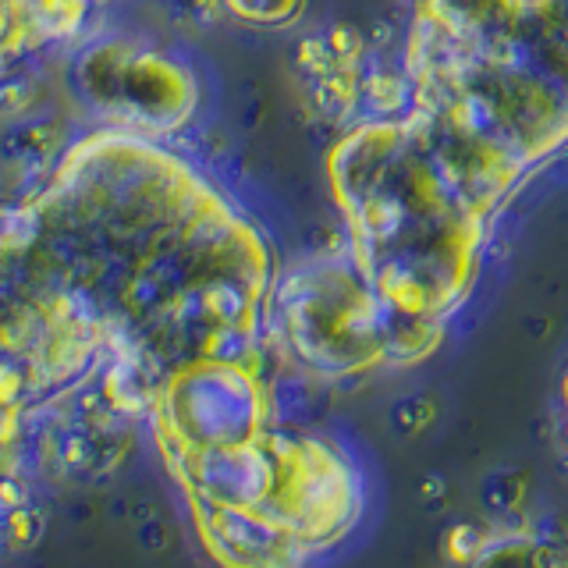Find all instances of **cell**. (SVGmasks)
<instances>
[{
	"mask_svg": "<svg viewBox=\"0 0 568 568\" xmlns=\"http://www.w3.org/2000/svg\"><path fill=\"white\" fill-rule=\"evenodd\" d=\"M345 256L390 313L405 366L440 348L515 185L469 142L402 106L359 118L327 156Z\"/></svg>",
	"mask_w": 568,
	"mask_h": 568,
	"instance_id": "obj_1",
	"label": "cell"
},
{
	"mask_svg": "<svg viewBox=\"0 0 568 568\" xmlns=\"http://www.w3.org/2000/svg\"><path fill=\"white\" fill-rule=\"evenodd\" d=\"M398 93L523 185L568 146V0H416Z\"/></svg>",
	"mask_w": 568,
	"mask_h": 568,
	"instance_id": "obj_2",
	"label": "cell"
},
{
	"mask_svg": "<svg viewBox=\"0 0 568 568\" xmlns=\"http://www.w3.org/2000/svg\"><path fill=\"white\" fill-rule=\"evenodd\" d=\"M189 523L217 568H302L313 550L256 511L217 508L185 497Z\"/></svg>",
	"mask_w": 568,
	"mask_h": 568,
	"instance_id": "obj_3",
	"label": "cell"
},
{
	"mask_svg": "<svg viewBox=\"0 0 568 568\" xmlns=\"http://www.w3.org/2000/svg\"><path fill=\"white\" fill-rule=\"evenodd\" d=\"M497 537H501V529H490V526H479V523H455V526L444 529L440 555L452 568H473L494 547Z\"/></svg>",
	"mask_w": 568,
	"mask_h": 568,
	"instance_id": "obj_4",
	"label": "cell"
},
{
	"mask_svg": "<svg viewBox=\"0 0 568 568\" xmlns=\"http://www.w3.org/2000/svg\"><path fill=\"white\" fill-rule=\"evenodd\" d=\"M231 11L242 14V22H260V26H284L302 11L306 0H227Z\"/></svg>",
	"mask_w": 568,
	"mask_h": 568,
	"instance_id": "obj_5",
	"label": "cell"
},
{
	"mask_svg": "<svg viewBox=\"0 0 568 568\" xmlns=\"http://www.w3.org/2000/svg\"><path fill=\"white\" fill-rule=\"evenodd\" d=\"M4 519H0V537L11 550H22V547H32L40 540V515L29 505H18V508H8L0 511Z\"/></svg>",
	"mask_w": 568,
	"mask_h": 568,
	"instance_id": "obj_6",
	"label": "cell"
}]
</instances>
